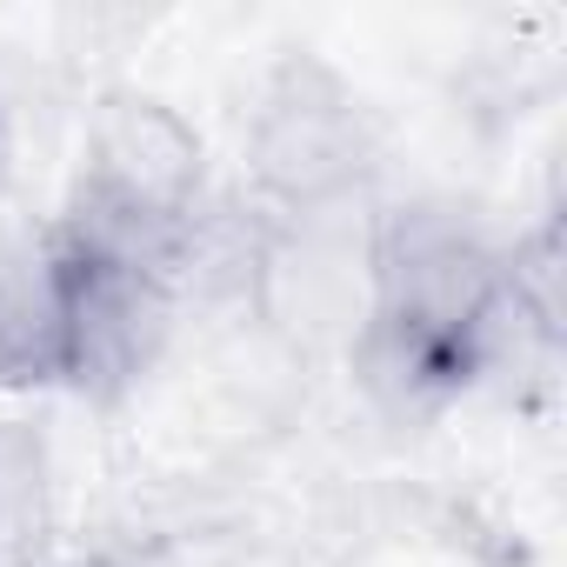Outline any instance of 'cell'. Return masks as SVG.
I'll use <instances>...</instances> for the list:
<instances>
[{
  "mask_svg": "<svg viewBox=\"0 0 567 567\" xmlns=\"http://www.w3.org/2000/svg\"><path fill=\"white\" fill-rule=\"evenodd\" d=\"M247 167L267 214H334L368 167L361 107L321 68H280L247 127Z\"/></svg>",
  "mask_w": 567,
  "mask_h": 567,
  "instance_id": "6da1fadb",
  "label": "cell"
},
{
  "mask_svg": "<svg viewBox=\"0 0 567 567\" xmlns=\"http://www.w3.org/2000/svg\"><path fill=\"white\" fill-rule=\"evenodd\" d=\"M94 194L141 207V214H194L200 207V147L194 134L154 101H107L87 141Z\"/></svg>",
  "mask_w": 567,
  "mask_h": 567,
  "instance_id": "7a4b0ae2",
  "label": "cell"
},
{
  "mask_svg": "<svg viewBox=\"0 0 567 567\" xmlns=\"http://www.w3.org/2000/svg\"><path fill=\"white\" fill-rule=\"evenodd\" d=\"M61 280L48 247L0 254V381H61Z\"/></svg>",
  "mask_w": 567,
  "mask_h": 567,
  "instance_id": "3957f363",
  "label": "cell"
}]
</instances>
